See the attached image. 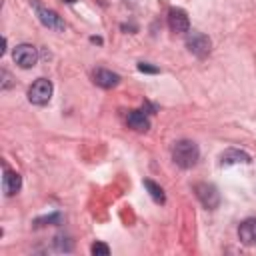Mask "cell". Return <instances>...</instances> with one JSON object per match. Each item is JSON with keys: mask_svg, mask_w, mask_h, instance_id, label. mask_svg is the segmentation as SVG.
Masks as SVG:
<instances>
[{"mask_svg": "<svg viewBox=\"0 0 256 256\" xmlns=\"http://www.w3.org/2000/svg\"><path fill=\"white\" fill-rule=\"evenodd\" d=\"M126 122H128V126H130L132 130H136V132H146V130L150 128V120H148V116H146L142 110H132V112H128Z\"/></svg>", "mask_w": 256, "mask_h": 256, "instance_id": "11", "label": "cell"}, {"mask_svg": "<svg viewBox=\"0 0 256 256\" xmlns=\"http://www.w3.org/2000/svg\"><path fill=\"white\" fill-rule=\"evenodd\" d=\"M238 238L246 246H256V218H248L238 228Z\"/></svg>", "mask_w": 256, "mask_h": 256, "instance_id": "8", "label": "cell"}, {"mask_svg": "<svg viewBox=\"0 0 256 256\" xmlns=\"http://www.w3.org/2000/svg\"><path fill=\"white\" fill-rule=\"evenodd\" d=\"M50 222L60 224V222H62V214H58V212H56V214H52V216H46V218H38V220H36V224H38V226H42V224H50Z\"/></svg>", "mask_w": 256, "mask_h": 256, "instance_id": "15", "label": "cell"}, {"mask_svg": "<svg viewBox=\"0 0 256 256\" xmlns=\"http://www.w3.org/2000/svg\"><path fill=\"white\" fill-rule=\"evenodd\" d=\"M22 188V178L18 172H12V170H6L4 172V178H2V190L6 196H14L18 190Z\"/></svg>", "mask_w": 256, "mask_h": 256, "instance_id": "10", "label": "cell"}, {"mask_svg": "<svg viewBox=\"0 0 256 256\" xmlns=\"http://www.w3.org/2000/svg\"><path fill=\"white\" fill-rule=\"evenodd\" d=\"M36 14H38V18H40V22L46 26V28H52V30H58V32H64V28H66V24H64V20L54 12V10H50V8H44V6H38L36 4Z\"/></svg>", "mask_w": 256, "mask_h": 256, "instance_id": "6", "label": "cell"}, {"mask_svg": "<svg viewBox=\"0 0 256 256\" xmlns=\"http://www.w3.org/2000/svg\"><path fill=\"white\" fill-rule=\"evenodd\" d=\"M196 196L202 202V206L208 208V210H214L220 204V192L214 184H208V182L196 184Z\"/></svg>", "mask_w": 256, "mask_h": 256, "instance_id": "3", "label": "cell"}, {"mask_svg": "<svg viewBox=\"0 0 256 256\" xmlns=\"http://www.w3.org/2000/svg\"><path fill=\"white\" fill-rule=\"evenodd\" d=\"M12 58L20 68H32L38 62V50L32 44H18L12 52Z\"/></svg>", "mask_w": 256, "mask_h": 256, "instance_id": "4", "label": "cell"}, {"mask_svg": "<svg viewBox=\"0 0 256 256\" xmlns=\"http://www.w3.org/2000/svg\"><path fill=\"white\" fill-rule=\"evenodd\" d=\"M52 90H54V86H52L50 80L38 78V80H34L32 86L28 88V100H30L32 104H36V106H44V104L50 102Z\"/></svg>", "mask_w": 256, "mask_h": 256, "instance_id": "2", "label": "cell"}, {"mask_svg": "<svg viewBox=\"0 0 256 256\" xmlns=\"http://www.w3.org/2000/svg\"><path fill=\"white\" fill-rule=\"evenodd\" d=\"M90 252H92L94 256H108V254H110V248H108L104 242H94V244L90 246Z\"/></svg>", "mask_w": 256, "mask_h": 256, "instance_id": "14", "label": "cell"}, {"mask_svg": "<svg viewBox=\"0 0 256 256\" xmlns=\"http://www.w3.org/2000/svg\"><path fill=\"white\" fill-rule=\"evenodd\" d=\"M198 156H200V150H198L196 142H192V140H178L172 148V160L180 168H192L196 164Z\"/></svg>", "mask_w": 256, "mask_h": 256, "instance_id": "1", "label": "cell"}, {"mask_svg": "<svg viewBox=\"0 0 256 256\" xmlns=\"http://www.w3.org/2000/svg\"><path fill=\"white\" fill-rule=\"evenodd\" d=\"M138 70H140V72H146V74H158V72H160L156 66L148 64V62H140V64H138Z\"/></svg>", "mask_w": 256, "mask_h": 256, "instance_id": "16", "label": "cell"}, {"mask_svg": "<svg viewBox=\"0 0 256 256\" xmlns=\"http://www.w3.org/2000/svg\"><path fill=\"white\" fill-rule=\"evenodd\" d=\"M66 2H74V0H66Z\"/></svg>", "mask_w": 256, "mask_h": 256, "instance_id": "17", "label": "cell"}, {"mask_svg": "<svg viewBox=\"0 0 256 256\" xmlns=\"http://www.w3.org/2000/svg\"><path fill=\"white\" fill-rule=\"evenodd\" d=\"M186 48L198 56V58H204L208 52H210V38L202 32H190L186 36Z\"/></svg>", "mask_w": 256, "mask_h": 256, "instance_id": "5", "label": "cell"}, {"mask_svg": "<svg viewBox=\"0 0 256 256\" xmlns=\"http://www.w3.org/2000/svg\"><path fill=\"white\" fill-rule=\"evenodd\" d=\"M168 26L172 32H188L190 18L182 8H170L168 12Z\"/></svg>", "mask_w": 256, "mask_h": 256, "instance_id": "7", "label": "cell"}, {"mask_svg": "<svg viewBox=\"0 0 256 256\" xmlns=\"http://www.w3.org/2000/svg\"><path fill=\"white\" fill-rule=\"evenodd\" d=\"M94 82H96L98 86H102V88H114V86L120 84V76H118L116 72H112V70L98 68V70L94 72Z\"/></svg>", "mask_w": 256, "mask_h": 256, "instance_id": "9", "label": "cell"}, {"mask_svg": "<svg viewBox=\"0 0 256 256\" xmlns=\"http://www.w3.org/2000/svg\"><path fill=\"white\" fill-rule=\"evenodd\" d=\"M144 188L148 190V194L152 196V200H154V202H158V204H164V202H166L164 190H162L154 180H148V178H146V180H144Z\"/></svg>", "mask_w": 256, "mask_h": 256, "instance_id": "13", "label": "cell"}, {"mask_svg": "<svg viewBox=\"0 0 256 256\" xmlns=\"http://www.w3.org/2000/svg\"><path fill=\"white\" fill-rule=\"evenodd\" d=\"M248 164L250 162V156L242 150H236V148H228L222 156H220V164L222 166H230V164Z\"/></svg>", "mask_w": 256, "mask_h": 256, "instance_id": "12", "label": "cell"}]
</instances>
